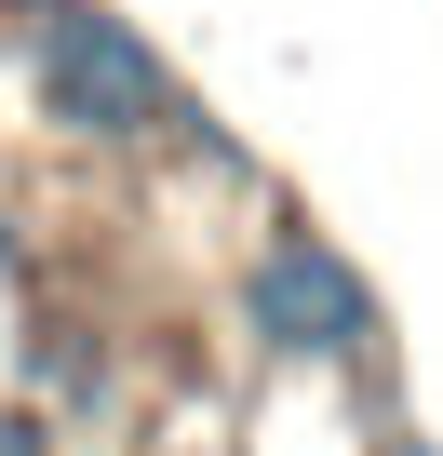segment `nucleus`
<instances>
[{
  "instance_id": "nucleus-6",
  "label": "nucleus",
  "mask_w": 443,
  "mask_h": 456,
  "mask_svg": "<svg viewBox=\"0 0 443 456\" xmlns=\"http://www.w3.org/2000/svg\"><path fill=\"white\" fill-rule=\"evenodd\" d=\"M161 456H229V443H161Z\"/></svg>"
},
{
  "instance_id": "nucleus-1",
  "label": "nucleus",
  "mask_w": 443,
  "mask_h": 456,
  "mask_svg": "<svg viewBox=\"0 0 443 456\" xmlns=\"http://www.w3.org/2000/svg\"><path fill=\"white\" fill-rule=\"evenodd\" d=\"M14 108L68 161H215V108L121 0H14Z\"/></svg>"
},
{
  "instance_id": "nucleus-3",
  "label": "nucleus",
  "mask_w": 443,
  "mask_h": 456,
  "mask_svg": "<svg viewBox=\"0 0 443 456\" xmlns=\"http://www.w3.org/2000/svg\"><path fill=\"white\" fill-rule=\"evenodd\" d=\"M14 403H41V416L81 443V429H108V416L135 403V349H121L94 309H28V322H14Z\"/></svg>"
},
{
  "instance_id": "nucleus-5",
  "label": "nucleus",
  "mask_w": 443,
  "mask_h": 456,
  "mask_svg": "<svg viewBox=\"0 0 443 456\" xmlns=\"http://www.w3.org/2000/svg\"><path fill=\"white\" fill-rule=\"evenodd\" d=\"M14 282H28V215L0 201V296H14Z\"/></svg>"
},
{
  "instance_id": "nucleus-2",
  "label": "nucleus",
  "mask_w": 443,
  "mask_h": 456,
  "mask_svg": "<svg viewBox=\"0 0 443 456\" xmlns=\"http://www.w3.org/2000/svg\"><path fill=\"white\" fill-rule=\"evenodd\" d=\"M229 336L269 376H296V389H376L390 376V296L309 215H269L256 242L229 256Z\"/></svg>"
},
{
  "instance_id": "nucleus-4",
  "label": "nucleus",
  "mask_w": 443,
  "mask_h": 456,
  "mask_svg": "<svg viewBox=\"0 0 443 456\" xmlns=\"http://www.w3.org/2000/svg\"><path fill=\"white\" fill-rule=\"evenodd\" d=\"M0 456H68V429H54L41 403H14V389H0Z\"/></svg>"
}]
</instances>
